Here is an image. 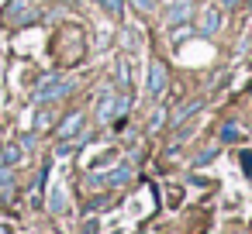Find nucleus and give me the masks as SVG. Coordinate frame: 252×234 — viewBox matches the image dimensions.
<instances>
[{
  "instance_id": "obj_21",
  "label": "nucleus",
  "mask_w": 252,
  "mask_h": 234,
  "mask_svg": "<svg viewBox=\"0 0 252 234\" xmlns=\"http://www.w3.org/2000/svg\"><path fill=\"white\" fill-rule=\"evenodd\" d=\"M0 234H7V231H4V227H0Z\"/></svg>"
},
{
  "instance_id": "obj_4",
  "label": "nucleus",
  "mask_w": 252,
  "mask_h": 234,
  "mask_svg": "<svg viewBox=\"0 0 252 234\" xmlns=\"http://www.w3.org/2000/svg\"><path fill=\"white\" fill-rule=\"evenodd\" d=\"M190 11H193L190 0H173V4H169V14H166V21H169V25H183V21L190 18Z\"/></svg>"
},
{
  "instance_id": "obj_8",
  "label": "nucleus",
  "mask_w": 252,
  "mask_h": 234,
  "mask_svg": "<svg viewBox=\"0 0 252 234\" xmlns=\"http://www.w3.org/2000/svg\"><path fill=\"white\" fill-rule=\"evenodd\" d=\"M21 158V145H4V152H0V162L4 165H14Z\"/></svg>"
},
{
  "instance_id": "obj_6",
  "label": "nucleus",
  "mask_w": 252,
  "mask_h": 234,
  "mask_svg": "<svg viewBox=\"0 0 252 234\" xmlns=\"http://www.w3.org/2000/svg\"><path fill=\"white\" fill-rule=\"evenodd\" d=\"M218 21H221V18H218V7H204V14H200V31H204V35H214V31H218Z\"/></svg>"
},
{
  "instance_id": "obj_16",
  "label": "nucleus",
  "mask_w": 252,
  "mask_h": 234,
  "mask_svg": "<svg viewBox=\"0 0 252 234\" xmlns=\"http://www.w3.org/2000/svg\"><path fill=\"white\" fill-rule=\"evenodd\" d=\"M100 4L111 11V14H121V7H125V0H100Z\"/></svg>"
},
{
  "instance_id": "obj_2",
  "label": "nucleus",
  "mask_w": 252,
  "mask_h": 234,
  "mask_svg": "<svg viewBox=\"0 0 252 234\" xmlns=\"http://www.w3.org/2000/svg\"><path fill=\"white\" fill-rule=\"evenodd\" d=\"M128 110V97H114V93H104L100 104H97V121H114V117H125Z\"/></svg>"
},
{
  "instance_id": "obj_22",
  "label": "nucleus",
  "mask_w": 252,
  "mask_h": 234,
  "mask_svg": "<svg viewBox=\"0 0 252 234\" xmlns=\"http://www.w3.org/2000/svg\"><path fill=\"white\" fill-rule=\"evenodd\" d=\"M0 203H4V196H0Z\"/></svg>"
},
{
  "instance_id": "obj_9",
  "label": "nucleus",
  "mask_w": 252,
  "mask_h": 234,
  "mask_svg": "<svg viewBox=\"0 0 252 234\" xmlns=\"http://www.w3.org/2000/svg\"><path fill=\"white\" fill-rule=\"evenodd\" d=\"M128 176H131V169H128V165H118V169L107 176V186H121V182H128Z\"/></svg>"
},
{
  "instance_id": "obj_11",
  "label": "nucleus",
  "mask_w": 252,
  "mask_h": 234,
  "mask_svg": "<svg viewBox=\"0 0 252 234\" xmlns=\"http://www.w3.org/2000/svg\"><path fill=\"white\" fill-rule=\"evenodd\" d=\"M200 104H204V100H190V104H187V107H183V110H176V124H180V121H183V117H190V114H193V110H200Z\"/></svg>"
},
{
  "instance_id": "obj_10",
  "label": "nucleus",
  "mask_w": 252,
  "mask_h": 234,
  "mask_svg": "<svg viewBox=\"0 0 252 234\" xmlns=\"http://www.w3.org/2000/svg\"><path fill=\"white\" fill-rule=\"evenodd\" d=\"M14 189V179H11V172L7 169H0V196H7Z\"/></svg>"
},
{
  "instance_id": "obj_12",
  "label": "nucleus",
  "mask_w": 252,
  "mask_h": 234,
  "mask_svg": "<svg viewBox=\"0 0 252 234\" xmlns=\"http://www.w3.org/2000/svg\"><path fill=\"white\" fill-rule=\"evenodd\" d=\"M118 79H121V86H128V79H131V73H128V62H125V59L118 62Z\"/></svg>"
},
{
  "instance_id": "obj_13",
  "label": "nucleus",
  "mask_w": 252,
  "mask_h": 234,
  "mask_svg": "<svg viewBox=\"0 0 252 234\" xmlns=\"http://www.w3.org/2000/svg\"><path fill=\"white\" fill-rule=\"evenodd\" d=\"M162 121H166V110H156V114H152V121H149V131H159V128H162Z\"/></svg>"
},
{
  "instance_id": "obj_14",
  "label": "nucleus",
  "mask_w": 252,
  "mask_h": 234,
  "mask_svg": "<svg viewBox=\"0 0 252 234\" xmlns=\"http://www.w3.org/2000/svg\"><path fill=\"white\" fill-rule=\"evenodd\" d=\"M221 138H242V128L238 124H224L221 128Z\"/></svg>"
},
{
  "instance_id": "obj_1",
  "label": "nucleus",
  "mask_w": 252,
  "mask_h": 234,
  "mask_svg": "<svg viewBox=\"0 0 252 234\" xmlns=\"http://www.w3.org/2000/svg\"><path fill=\"white\" fill-rule=\"evenodd\" d=\"M69 90H73V83H69V79L49 76V79H42V86L35 90V100H38V104H45V100H59V97H66Z\"/></svg>"
},
{
  "instance_id": "obj_3",
  "label": "nucleus",
  "mask_w": 252,
  "mask_h": 234,
  "mask_svg": "<svg viewBox=\"0 0 252 234\" xmlns=\"http://www.w3.org/2000/svg\"><path fill=\"white\" fill-rule=\"evenodd\" d=\"M166 66L162 62H149V97H162L166 93Z\"/></svg>"
},
{
  "instance_id": "obj_17",
  "label": "nucleus",
  "mask_w": 252,
  "mask_h": 234,
  "mask_svg": "<svg viewBox=\"0 0 252 234\" xmlns=\"http://www.w3.org/2000/svg\"><path fill=\"white\" fill-rule=\"evenodd\" d=\"M242 169L245 176H252V152H242Z\"/></svg>"
},
{
  "instance_id": "obj_19",
  "label": "nucleus",
  "mask_w": 252,
  "mask_h": 234,
  "mask_svg": "<svg viewBox=\"0 0 252 234\" xmlns=\"http://www.w3.org/2000/svg\"><path fill=\"white\" fill-rule=\"evenodd\" d=\"M83 234H97V220H87V227H83Z\"/></svg>"
},
{
  "instance_id": "obj_5",
  "label": "nucleus",
  "mask_w": 252,
  "mask_h": 234,
  "mask_svg": "<svg viewBox=\"0 0 252 234\" xmlns=\"http://www.w3.org/2000/svg\"><path fill=\"white\" fill-rule=\"evenodd\" d=\"M80 131H83V114H69V117L56 128V134H59L63 141H66V138H73V134H80Z\"/></svg>"
},
{
  "instance_id": "obj_7",
  "label": "nucleus",
  "mask_w": 252,
  "mask_h": 234,
  "mask_svg": "<svg viewBox=\"0 0 252 234\" xmlns=\"http://www.w3.org/2000/svg\"><path fill=\"white\" fill-rule=\"evenodd\" d=\"M49 210H52V213H63V210H66V189H63V186L52 189V196H49Z\"/></svg>"
},
{
  "instance_id": "obj_20",
  "label": "nucleus",
  "mask_w": 252,
  "mask_h": 234,
  "mask_svg": "<svg viewBox=\"0 0 252 234\" xmlns=\"http://www.w3.org/2000/svg\"><path fill=\"white\" fill-rule=\"evenodd\" d=\"M221 4H224V7H235V4H238V0H221Z\"/></svg>"
},
{
  "instance_id": "obj_18",
  "label": "nucleus",
  "mask_w": 252,
  "mask_h": 234,
  "mask_svg": "<svg viewBox=\"0 0 252 234\" xmlns=\"http://www.w3.org/2000/svg\"><path fill=\"white\" fill-rule=\"evenodd\" d=\"M214 155H218V152H214V148H207V152H200V155H197V165H204V162H211V158H214Z\"/></svg>"
},
{
  "instance_id": "obj_15",
  "label": "nucleus",
  "mask_w": 252,
  "mask_h": 234,
  "mask_svg": "<svg viewBox=\"0 0 252 234\" xmlns=\"http://www.w3.org/2000/svg\"><path fill=\"white\" fill-rule=\"evenodd\" d=\"M131 4H135V11H142V14L156 11V0H131Z\"/></svg>"
}]
</instances>
